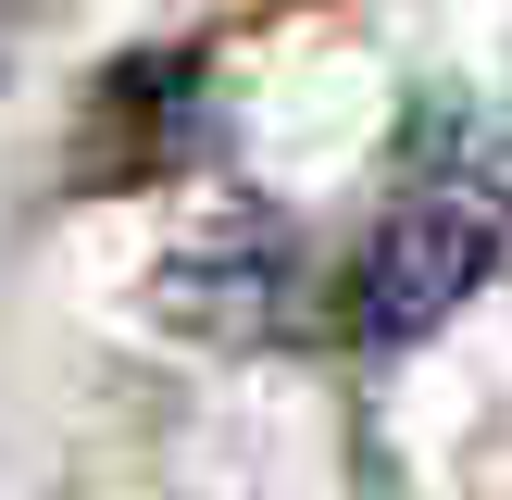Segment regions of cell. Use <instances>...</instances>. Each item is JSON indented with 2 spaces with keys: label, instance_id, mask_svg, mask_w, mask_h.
I'll return each mask as SVG.
<instances>
[{
  "label": "cell",
  "instance_id": "cell-2",
  "mask_svg": "<svg viewBox=\"0 0 512 500\" xmlns=\"http://www.w3.org/2000/svg\"><path fill=\"white\" fill-rule=\"evenodd\" d=\"M150 313L200 350H275L313 325V250L275 200H225L150 263Z\"/></svg>",
  "mask_w": 512,
  "mask_h": 500
},
{
  "label": "cell",
  "instance_id": "cell-3",
  "mask_svg": "<svg viewBox=\"0 0 512 500\" xmlns=\"http://www.w3.org/2000/svg\"><path fill=\"white\" fill-rule=\"evenodd\" d=\"M200 150H213V63L200 50H125L88 88V138H75L88 188H150Z\"/></svg>",
  "mask_w": 512,
  "mask_h": 500
},
{
  "label": "cell",
  "instance_id": "cell-1",
  "mask_svg": "<svg viewBox=\"0 0 512 500\" xmlns=\"http://www.w3.org/2000/svg\"><path fill=\"white\" fill-rule=\"evenodd\" d=\"M488 275H500V138L488 113H413L400 175L363 225V263H350V325L375 350H413Z\"/></svg>",
  "mask_w": 512,
  "mask_h": 500
}]
</instances>
